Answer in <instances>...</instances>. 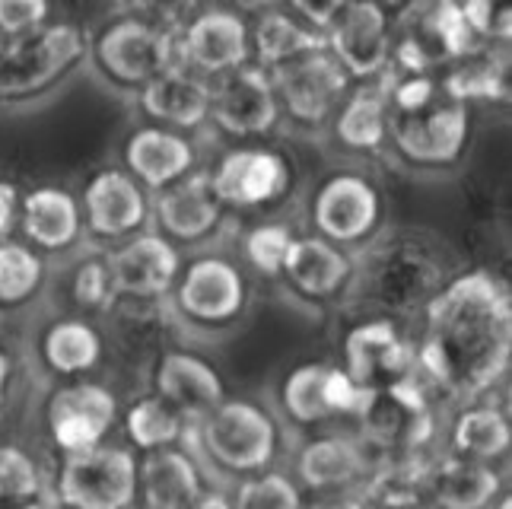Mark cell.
I'll use <instances>...</instances> for the list:
<instances>
[{"instance_id": "obj_19", "label": "cell", "mask_w": 512, "mask_h": 509, "mask_svg": "<svg viewBox=\"0 0 512 509\" xmlns=\"http://www.w3.org/2000/svg\"><path fill=\"white\" fill-rule=\"evenodd\" d=\"M287 163L284 156L271 150H229L217 169L210 172L214 188L223 204L229 207H258L284 195L287 188Z\"/></svg>"}, {"instance_id": "obj_5", "label": "cell", "mask_w": 512, "mask_h": 509, "mask_svg": "<svg viewBox=\"0 0 512 509\" xmlns=\"http://www.w3.org/2000/svg\"><path fill=\"white\" fill-rule=\"evenodd\" d=\"M478 35L468 26L458 0H414L392 32V55L404 74H430L478 48Z\"/></svg>"}, {"instance_id": "obj_4", "label": "cell", "mask_w": 512, "mask_h": 509, "mask_svg": "<svg viewBox=\"0 0 512 509\" xmlns=\"http://www.w3.org/2000/svg\"><path fill=\"white\" fill-rule=\"evenodd\" d=\"M86 35L74 23L39 26L10 39L0 55V99H32L48 93L86 58Z\"/></svg>"}, {"instance_id": "obj_36", "label": "cell", "mask_w": 512, "mask_h": 509, "mask_svg": "<svg viewBox=\"0 0 512 509\" xmlns=\"http://www.w3.org/2000/svg\"><path fill=\"white\" fill-rule=\"evenodd\" d=\"M185 414L172 408L166 398H140L137 405L128 411V436L137 449H163L172 446L182 436Z\"/></svg>"}, {"instance_id": "obj_22", "label": "cell", "mask_w": 512, "mask_h": 509, "mask_svg": "<svg viewBox=\"0 0 512 509\" xmlns=\"http://www.w3.org/2000/svg\"><path fill=\"white\" fill-rule=\"evenodd\" d=\"M109 265L118 293L137 296V300H153V296H163L175 287L182 261L166 236L144 233L134 236L128 245H121L109 258Z\"/></svg>"}, {"instance_id": "obj_25", "label": "cell", "mask_w": 512, "mask_h": 509, "mask_svg": "<svg viewBox=\"0 0 512 509\" xmlns=\"http://www.w3.org/2000/svg\"><path fill=\"white\" fill-rule=\"evenodd\" d=\"M156 395L166 398L185 417H204L223 401V382L207 360L175 350L156 366Z\"/></svg>"}, {"instance_id": "obj_23", "label": "cell", "mask_w": 512, "mask_h": 509, "mask_svg": "<svg viewBox=\"0 0 512 509\" xmlns=\"http://www.w3.org/2000/svg\"><path fill=\"white\" fill-rule=\"evenodd\" d=\"M140 109L169 128H198L210 118V83L191 67H172L140 86Z\"/></svg>"}, {"instance_id": "obj_16", "label": "cell", "mask_w": 512, "mask_h": 509, "mask_svg": "<svg viewBox=\"0 0 512 509\" xmlns=\"http://www.w3.org/2000/svg\"><path fill=\"white\" fill-rule=\"evenodd\" d=\"M245 277L229 258H194L179 280V309L201 325H223L245 306Z\"/></svg>"}, {"instance_id": "obj_39", "label": "cell", "mask_w": 512, "mask_h": 509, "mask_svg": "<svg viewBox=\"0 0 512 509\" xmlns=\"http://www.w3.org/2000/svg\"><path fill=\"white\" fill-rule=\"evenodd\" d=\"M233 503L242 509H293L303 503V494L284 475H255L239 484Z\"/></svg>"}, {"instance_id": "obj_2", "label": "cell", "mask_w": 512, "mask_h": 509, "mask_svg": "<svg viewBox=\"0 0 512 509\" xmlns=\"http://www.w3.org/2000/svg\"><path fill=\"white\" fill-rule=\"evenodd\" d=\"M446 284L439 245L417 230H388L350 261L347 293L369 312H411Z\"/></svg>"}, {"instance_id": "obj_17", "label": "cell", "mask_w": 512, "mask_h": 509, "mask_svg": "<svg viewBox=\"0 0 512 509\" xmlns=\"http://www.w3.org/2000/svg\"><path fill=\"white\" fill-rule=\"evenodd\" d=\"M363 392L344 373V366L309 363L293 370L284 382V411L296 424H322L338 414H357Z\"/></svg>"}, {"instance_id": "obj_43", "label": "cell", "mask_w": 512, "mask_h": 509, "mask_svg": "<svg viewBox=\"0 0 512 509\" xmlns=\"http://www.w3.org/2000/svg\"><path fill=\"white\" fill-rule=\"evenodd\" d=\"M131 16H140L153 26L163 29H182L194 13H198L201 0H125Z\"/></svg>"}, {"instance_id": "obj_31", "label": "cell", "mask_w": 512, "mask_h": 509, "mask_svg": "<svg viewBox=\"0 0 512 509\" xmlns=\"http://www.w3.org/2000/svg\"><path fill=\"white\" fill-rule=\"evenodd\" d=\"M338 105L334 131L341 144L350 150H379L388 137V80H363V86H357Z\"/></svg>"}, {"instance_id": "obj_42", "label": "cell", "mask_w": 512, "mask_h": 509, "mask_svg": "<svg viewBox=\"0 0 512 509\" xmlns=\"http://www.w3.org/2000/svg\"><path fill=\"white\" fill-rule=\"evenodd\" d=\"M51 0H0V35L20 39V35L48 23Z\"/></svg>"}, {"instance_id": "obj_28", "label": "cell", "mask_w": 512, "mask_h": 509, "mask_svg": "<svg viewBox=\"0 0 512 509\" xmlns=\"http://www.w3.org/2000/svg\"><path fill=\"white\" fill-rule=\"evenodd\" d=\"M366 471V446L350 436H322L303 446L296 459V475L312 490L350 487Z\"/></svg>"}, {"instance_id": "obj_27", "label": "cell", "mask_w": 512, "mask_h": 509, "mask_svg": "<svg viewBox=\"0 0 512 509\" xmlns=\"http://www.w3.org/2000/svg\"><path fill=\"white\" fill-rule=\"evenodd\" d=\"M290 284L312 300H325V296L338 293L350 277V258L325 236H306L290 242L284 271Z\"/></svg>"}, {"instance_id": "obj_46", "label": "cell", "mask_w": 512, "mask_h": 509, "mask_svg": "<svg viewBox=\"0 0 512 509\" xmlns=\"http://www.w3.org/2000/svg\"><path fill=\"white\" fill-rule=\"evenodd\" d=\"M277 0H236V7H242V10H252V13H261V10H268V7H274Z\"/></svg>"}, {"instance_id": "obj_7", "label": "cell", "mask_w": 512, "mask_h": 509, "mask_svg": "<svg viewBox=\"0 0 512 509\" xmlns=\"http://www.w3.org/2000/svg\"><path fill=\"white\" fill-rule=\"evenodd\" d=\"M201 446L223 471L252 475L274 459L277 427L252 401L223 398L201 417Z\"/></svg>"}, {"instance_id": "obj_6", "label": "cell", "mask_w": 512, "mask_h": 509, "mask_svg": "<svg viewBox=\"0 0 512 509\" xmlns=\"http://www.w3.org/2000/svg\"><path fill=\"white\" fill-rule=\"evenodd\" d=\"M360 420L363 446L388 455H417L433 440V411L423 389L414 379L363 392L360 408L353 414Z\"/></svg>"}, {"instance_id": "obj_49", "label": "cell", "mask_w": 512, "mask_h": 509, "mask_svg": "<svg viewBox=\"0 0 512 509\" xmlns=\"http://www.w3.org/2000/svg\"><path fill=\"white\" fill-rule=\"evenodd\" d=\"M0 55H4V35H0Z\"/></svg>"}, {"instance_id": "obj_44", "label": "cell", "mask_w": 512, "mask_h": 509, "mask_svg": "<svg viewBox=\"0 0 512 509\" xmlns=\"http://www.w3.org/2000/svg\"><path fill=\"white\" fill-rule=\"evenodd\" d=\"M350 0H290L293 13L299 16L303 23H309L312 29L325 32L331 26V20L338 16Z\"/></svg>"}, {"instance_id": "obj_37", "label": "cell", "mask_w": 512, "mask_h": 509, "mask_svg": "<svg viewBox=\"0 0 512 509\" xmlns=\"http://www.w3.org/2000/svg\"><path fill=\"white\" fill-rule=\"evenodd\" d=\"M42 258L20 242L0 239V306H20L42 287Z\"/></svg>"}, {"instance_id": "obj_11", "label": "cell", "mask_w": 512, "mask_h": 509, "mask_svg": "<svg viewBox=\"0 0 512 509\" xmlns=\"http://www.w3.org/2000/svg\"><path fill=\"white\" fill-rule=\"evenodd\" d=\"M392 16L376 0H350L325 29L328 51L357 80H376L392 61Z\"/></svg>"}, {"instance_id": "obj_9", "label": "cell", "mask_w": 512, "mask_h": 509, "mask_svg": "<svg viewBox=\"0 0 512 509\" xmlns=\"http://www.w3.org/2000/svg\"><path fill=\"white\" fill-rule=\"evenodd\" d=\"M58 497L80 509H121L137 497V462L128 449L90 446L67 452L58 471Z\"/></svg>"}, {"instance_id": "obj_13", "label": "cell", "mask_w": 512, "mask_h": 509, "mask_svg": "<svg viewBox=\"0 0 512 509\" xmlns=\"http://www.w3.org/2000/svg\"><path fill=\"white\" fill-rule=\"evenodd\" d=\"M210 118L236 137L268 134L280 118L271 70L245 61L229 74H220L210 86Z\"/></svg>"}, {"instance_id": "obj_47", "label": "cell", "mask_w": 512, "mask_h": 509, "mask_svg": "<svg viewBox=\"0 0 512 509\" xmlns=\"http://www.w3.org/2000/svg\"><path fill=\"white\" fill-rule=\"evenodd\" d=\"M7 379H10V363H7V357H4V354H0V392H4Z\"/></svg>"}, {"instance_id": "obj_30", "label": "cell", "mask_w": 512, "mask_h": 509, "mask_svg": "<svg viewBox=\"0 0 512 509\" xmlns=\"http://www.w3.org/2000/svg\"><path fill=\"white\" fill-rule=\"evenodd\" d=\"M26 236L48 252H61L80 236V207L64 188H35L20 201Z\"/></svg>"}, {"instance_id": "obj_38", "label": "cell", "mask_w": 512, "mask_h": 509, "mask_svg": "<svg viewBox=\"0 0 512 509\" xmlns=\"http://www.w3.org/2000/svg\"><path fill=\"white\" fill-rule=\"evenodd\" d=\"M42 490V475L32 455L16 446H0V503H32Z\"/></svg>"}, {"instance_id": "obj_18", "label": "cell", "mask_w": 512, "mask_h": 509, "mask_svg": "<svg viewBox=\"0 0 512 509\" xmlns=\"http://www.w3.org/2000/svg\"><path fill=\"white\" fill-rule=\"evenodd\" d=\"M315 230L331 242H357L379 223V191L360 175H334L312 204Z\"/></svg>"}, {"instance_id": "obj_1", "label": "cell", "mask_w": 512, "mask_h": 509, "mask_svg": "<svg viewBox=\"0 0 512 509\" xmlns=\"http://www.w3.org/2000/svg\"><path fill=\"white\" fill-rule=\"evenodd\" d=\"M512 309L509 290L490 271H468L423 303V341L417 363L439 389L474 398L509 370Z\"/></svg>"}, {"instance_id": "obj_24", "label": "cell", "mask_w": 512, "mask_h": 509, "mask_svg": "<svg viewBox=\"0 0 512 509\" xmlns=\"http://www.w3.org/2000/svg\"><path fill=\"white\" fill-rule=\"evenodd\" d=\"M137 487L144 490V503L153 509H185L198 506L204 484L191 455L182 449H150L144 465H137Z\"/></svg>"}, {"instance_id": "obj_34", "label": "cell", "mask_w": 512, "mask_h": 509, "mask_svg": "<svg viewBox=\"0 0 512 509\" xmlns=\"http://www.w3.org/2000/svg\"><path fill=\"white\" fill-rule=\"evenodd\" d=\"M452 99H503L506 96V55L503 51H468L455 61V70L439 83Z\"/></svg>"}, {"instance_id": "obj_35", "label": "cell", "mask_w": 512, "mask_h": 509, "mask_svg": "<svg viewBox=\"0 0 512 509\" xmlns=\"http://www.w3.org/2000/svg\"><path fill=\"white\" fill-rule=\"evenodd\" d=\"M452 446L468 459H500L509 449V420L500 408H471L455 420Z\"/></svg>"}, {"instance_id": "obj_48", "label": "cell", "mask_w": 512, "mask_h": 509, "mask_svg": "<svg viewBox=\"0 0 512 509\" xmlns=\"http://www.w3.org/2000/svg\"><path fill=\"white\" fill-rule=\"evenodd\" d=\"M376 4H382V7L388 10V7H401V4H408V0H376Z\"/></svg>"}, {"instance_id": "obj_14", "label": "cell", "mask_w": 512, "mask_h": 509, "mask_svg": "<svg viewBox=\"0 0 512 509\" xmlns=\"http://www.w3.org/2000/svg\"><path fill=\"white\" fill-rule=\"evenodd\" d=\"M179 39H182L185 64L194 74H204V77L229 74V70L242 67L252 55L249 23L229 7L198 10L179 29Z\"/></svg>"}, {"instance_id": "obj_45", "label": "cell", "mask_w": 512, "mask_h": 509, "mask_svg": "<svg viewBox=\"0 0 512 509\" xmlns=\"http://www.w3.org/2000/svg\"><path fill=\"white\" fill-rule=\"evenodd\" d=\"M16 210H20V195H16V185L0 182V239L10 233V226L16 220Z\"/></svg>"}, {"instance_id": "obj_33", "label": "cell", "mask_w": 512, "mask_h": 509, "mask_svg": "<svg viewBox=\"0 0 512 509\" xmlns=\"http://www.w3.org/2000/svg\"><path fill=\"white\" fill-rule=\"evenodd\" d=\"M42 354H45L48 370H55L58 376H77V373L93 370L99 363L102 341L93 325L67 319V322H58L48 328Z\"/></svg>"}, {"instance_id": "obj_12", "label": "cell", "mask_w": 512, "mask_h": 509, "mask_svg": "<svg viewBox=\"0 0 512 509\" xmlns=\"http://www.w3.org/2000/svg\"><path fill=\"white\" fill-rule=\"evenodd\" d=\"M414 370L417 347L401 335L395 322L369 319L350 328V335L344 338V373L360 392L414 379Z\"/></svg>"}, {"instance_id": "obj_20", "label": "cell", "mask_w": 512, "mask_h": 509, "mask_svg": "<svg viewBox=\"0 0 512 509\" xmlns=\"http://www.w3.org/2000/svg\"><path fill=\"white\" fill-rule=\"evenodd\" d=\"M83 217L102 239L128 236L147 223V195L131 172L102 169L83 191Z\"/></svg>"}, {"instance_id": "obj_15", "label": "cell", "mask_w": 512, "mask_h": 509, "mask_svg": "<svg viewBox=\"0 0 512 509\" xmlns=\"http://www.w3.org/2000/svg\"><path fill=\"white\" fill-rule=\"evenodd\" d=\"M118 414L115 395L96 382L64 385L48 401V430L61 452H80L102 443Z\"/></svg>"}, {"instance_id": "obj_8", "label": "cell", "mask_w": 512, "mask_h": 509, "mask_svg": "<svg viewBox=\"0 0 512 509\" xmlns=\"http://www.w3.org/2000/svg\"><path fill=\"white\" fill-rule=\"evenodd\" d=\"M468 102L439 90L414 112H388V134L398 153L417 166H449L468 144Z\"/></svg>"}, {"instance_id": "obj_32", "label": "cell", "mask_w": 512, "mask_h": 509, "mask_svg": "<svg viewBox=\"0 0 512 509\" xmlns=\"http://www.w3.org/2000/svg\"><path fill=\"white\" fill-rule=\"evenodd\" d=\"M249 35H252V48L261 67H274L296 55H306V51L328 48L325 32L296 23L290 13L274 10V7L258 13L255 26H249Z\"/></svg>"}, {"instance_id": "obj_41", "label": "cell", "mask_w": 512, "mask_h": 509, "mask_svg": "<svg viewBox=\"0 0 512 509\" xmlns=\"http://www.w3.org/2000/svg\"><path fill=\"white\" fill-rule=\"evenodd\" d=\"M118 287H115V274L109 258H90L83 261L74 274V300L86 309H109L118 300Z\"/></svg>"}, {"instance_id": "obj_10", "label": "cell", "mask_w": 512, "mask_h": 509, "mask_svg": "<svg viewBox=\"0 0 512 509\" xmlns=\"http://www.w3.org/2000/svg\"><path fill=\"white\" fill-rule=\"evenodd\" d=\"M271 80L277 90V102L303 121V125H322L347 96L350 74L328 48H315L296 55L284 64H274Z\"/></svg>"}, {"instance_id": "obj_40", "label": "cell", "mask_w": 512, "mask_h": 509, "mask_svg": "<svg viewBox=\"0 0 512 509\" xmlns=\"http://www.w3.org/2000/svg\"><path fill=\"white\" fill-rule=\"evenodd\" d=\"M293 242V230L287 223H264L245 239V255H249L252 268L264 277H277L284 271V258Z\"/></svg>"}, {"instance_id": "obj_3", "label": "cell", "mask_w": 512, "mask_h": 509, "mask_svg": "<svg viewBox=\"0 0 512 509\" xmlns=\"http://www.w3.org/2000/svg\"><path fill=\"white\" fill-rule=\"evenodd\" d=\"M90 55L99 74L115 86H125V90H140L163 70L188 67L179 29L153 26L131 13L99 32Z\"/></svg>"}, {"instance_id": "obj_26", "label": "cell", "mask_w": 512, "mask_h": 509, "mask_svg": "<svg viewBox=\"0 0 512 509\" xmlns=\"http://www.w3.org/2000/svg\"><path fill=\"white\" fill-rule=\"evenodd\" d=\"M125 163L134 179H140L147 188H166L175 179L191 172L194 147L169 128H140L128 137L125 144Z\"/></svg>"}, {"instance_id": "obj_29", "label": "cell", "mask_w": 512, "mask_h": 509, "mask_svg": "<svg viewBox=\"0 0 512 509\" xmlns=\"http://www.w3.org/2000/svg\"><path fill=\"white\" fill-rule=\"evenodd\" d=\"M427 490L433 503L449 509H481L493 503L500 490V475L481 459H443L430 468Z\"/></svg>"}, {"instance_id": "obj_21", "label": "cell", "mask_w": 512, "mask_h": 509, "mask_svg": "<svg viewBox=\"0 0 512 509\" xmlns=\"http://www.w3.org/2000/svg\"><path fill=\"white\" fill-rule=\"evenodd\" d=\"M223 201L210 172H185L182 179L160 188L153 210L163 230L179 242L204 239L223 217Z\"/></svg>"}]
</instances>
